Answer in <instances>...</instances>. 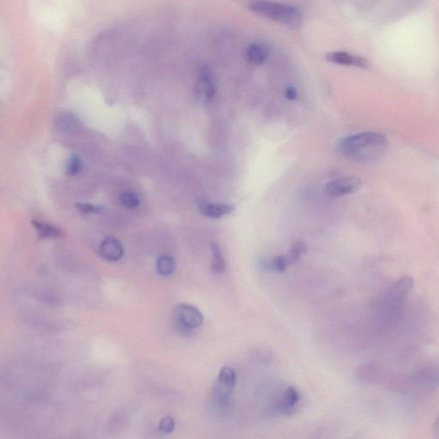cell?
Instances as JSON below:
<instances>
[{
  "instance_id": "cell-1",
  "label": "cell",
  "mask_w": 439,
  "mask_h": 439,
  "mask_svg": "<svg viewBox=\"0 0 439 439\" xmlns=\"http://www.w3.org/2000/svg\"><path fill=\"white\" fill-rule=\"evenodd\" d=\"M389 142L383 134L365 131L342 139L339 149L342 155L358 163H373L386 155Z\"/></svg>"
},
{
  "instance_id": "cell-2",
  "label": "cell",
  "mask_w": 439,
  "mask_h": 439,
  "mask_svg": "<svg viewBox=\"0 0 439 439\" xmlns=\"http://www.w3.org/2000/svg\"><path fill=\"white\" fill-rule=\"evenodd\" d=\"M248 6L252 13L285 26L299 28L302 24V13L294 6L273 0H250Z\"/></svg>"
},
{
  "instance_id": "cell-3",
  "label": "cell",
  "mask_w": 439,
  "mask_h": 439,
  "mask_svg": "<svg viewBox=\"0 0 439 439\" xmlns=\"http://www.w3.org/2000/svg\"><path fill=\"white\" fill-rule=\"evenodd\" d=\"M237 383L235 371L230 367H223L219 372L212 388V398L220 407H226L231 401Z\"/></svg>"
},
{
  "instance_id": "cell-4",
  "label": "cell",
  "mask_w": 439,
  "mask_h": 439,
  "mask_svg": "<svg viewBox=\"0 0 439 439\" xmlns=\"http://www.w3.org/2000/svg\"><path fill=\"white\" fill-rule=\"evenodd\" d=\"M174 323L183 332H192L204 323V315L196 306L179 304L174 310Z\"/></svg>"
},
{
  "instance_id": "cell-5",
  "label": "cell",
  "mask_w": 439,
  "mask_h": 439,
  "mask_svg": "<svg viewBox=\"0 0 439 439\" xmlns=\"http://www.w3.org/2000/svg\"><path fill=\"white\" fill-rule=\"evenodd\" d=\"M413 287V280L411 276H404L395 281L383 296V306H388L389 309L399 308Z\"/></svg>"
},
{
  "instance_id": "cell-6",
  "label": "cell",
  "mask_w": 439,
  "mask_h": 439,
  "mask_svg": "<svg viewBox=\"0 0 439 439\" xmlns=\"http://www.w3.org/2000/svg\"><path fill=\"white\" fill-rule=\"evenodd\" d=\"M217 93V83L211 69L203 67L200 69L195 85V94L197 100L203 103H208L214 100Z\"/></svg>"
},
{
  "instance_id": "cell-7",
  "label": "cell",
  "mask_w": 439,
  "mask_h": 439,
  "mask_svg": "<svg viewBox=\"0 0 439 439\" xmlns=\"http://www.w3.org/2000/svg\"><path fill=\"white\" fill-rule=\"evenodd\" d=\"M362 182L360 179L347 176L334 179L325 185V193L331 199H340L360 191Z\"/></svg>"
},
{
  "instance_id": "cell-8",
  "label": "cell",
  "mask_w": 439,
  "mask_h": 439,
  "mask_svg": "<svg viewBox=\"0 0 439 439\" xmlns=\"http://www.w3.org/2000/svg\"><path fill=\"white\" fill-rule=\"evenodd\" d=\"M326 60L329 63L345 65V67H354L365 69L370 67V63L367 60L358 55L351 54L342 51H336L326 54Z\"/></svg>"
},
{
  "instance_id": "cell-9",
  "label": "cell",
  "mask_w": 439,
  "mask_h": 439,
  "mask_svg": "<svg viewBox=\"0 0 439 439\" xmlns=\"http://www.w3.org/2000/svg\"><path fill=\"white\" fill-rule=\"evenodd\" d=\"M270 47L265 42H258L251 44L245 51V58L248 63L260 65L268 60Z\"/></svg>"
},
{
  "instance_id": "cell-10",
  "label": "cell",
  "mask_w": 439,
  "mask_h": 439,
  "mask_svg": "<svg viewBox=\"0 0 439 439\" xmlns=\"http://www.w3.org/2000/svg\"><path fill=\"white\" fill-rule=\"evenodd\" d=\"M199 210L206 217L218 219L232 213L234 207L232 204H213L202 199L199 202Z\"/></svg>"
},
{
  "instance_id": "cell-11",
  "label": "cell",
  "mask_w": 439,
  "mask_h": 439,
  "mask_svg": "<svg viewBox=\"0 0 439 439\" xmlns=\"http://www.w3.org/2000/svg\"><path fill=\"white\" fill-rule=\"evenodd\" d=\"M100 252L102 257L107 260L117 262L122 258L124 248L122 244L115 238L108 237L101 243Z\"/></svg>"
},
{
  "instance_id": "cell-12",
  "label": "cell",
  "mask_w": 439,
  "mask_h": 439,
  "mask_svg": "<svg viewBox=\"0 0 439 439\" xmlns=\"http://www.w3.org/2000/svg\"><path fill=\"white\" fill-rule=\"evenodd\" d=\"M299 400H301V396H299V391L295 387H288L284 391L281 400L278 402V411L283 413H290L295 411Z\"/></svg>"
},
{
  "instance_id": "cell-13",
  "label": "cell",
  "mask_w": 439,
  "mask_h": 439,
  "mask_svg": "<svg viewBox=\"0 0 439 439\" xmlns=\"http://www.w3.org/2000/svg\"><path fill=\"white\" fill-rule=\"evenodd\" d=\"M413 380L430 389H439V367L418 372L413 376Z\"/></svg>"
},
{
  "instance_id": "cell-14",
  "label": "cell",
  "mask_w": 439,
  "mask_h": 439,
  "mask_svg": "<svg viewBox=\"0 0 439 439\" xmlns=\"http://www.w3.org/2000/svg\"><path fill=\"white\" fill-rule=\"evenodd\" d=\"M308 251V247L305 241L296 240L295 242L291 245L290 249L286 255L287 261L288 265H295L301 260L303 256H305Z\"/></svg>"
},
{
  "instance_id": "cell-15",
  "label": "cell",
  "mask_w": 439,
  "mask_h": 439,
  "mask_svg": "<svg viewBox=\"0 0 439 439\" xmlns=\"http://www.w3.org/2000/svg\"><path fill=\"white\" fill-rule=\"evenodd\" d=\"M33 225H34L36 231H38V236L42 239H49V238H58L63 235V232L56 226L49 224V223L33 221Z\"/></svg>"
},
{
  "instance_id": "cell-16",
  "label": "cell",
  "mask_w": 439,
  "mask_h": 439,
  "mask_svg": "<svg viewBox=\"0 0 439 439\" xmlns=\"http://www.w3.org/2000/svg\"><path fill=\"white\" fill-rule=\"evenodd\" d=\"M212 262L211 270L215 274H222L225 272L226 263L222 257L221 248L217 242L211 243Z\"/></svg>"
},
{
  "instance_id": "cell-17",
  "label": "cell",
  "mask_w": 439,
  "mask_h": 439,
  "mask_svg": "<svg viewBox=\"0 0 439 439\" xmlns=\"http://www.w3.org/2000/svg\"><path fill=\"white\" fill-rule=\"evenodd\" d=\"M157 272L162 276H169L176 270V262L171 256L163 255L158 258L156 263Z\"/></svg>"
},
{
  "instance_id": "cell-18",
  "label": "cell",
  "mask_w": 439,
  "mask_h": 439,
  "mask_svg": "<svg viewBox=\"0 0 439 439\" xmlns=\"http://www.w3.org/2000/svg\"><path fill=\"white\" fill-rule=\"evenodd\" d=\"M120 203L127 208H135L138 206L139 199L136 194L131 192H126L120 194Z\"/></svg>"
},
{
  "instance_id": "cell-19",
  "label": "cell",
  "mask_w": 439,
  "mask_h": 439,
  "mask_svg": "<svg viewBox=\"0 0 439 439\" xmlns=\"http://www.w3.org/2000/svg\"><path fill=\"white\" fill-rule=\"evenodd\" d=\"M81 170V160L78 156H72L69 158L67 167V174L69 176H74Z\"/></svg>"
},
{
  "instance_id": "cell-20",
  "label": "cell",
  "mask_w": 439,
  "mask_h": 439,
  "mask_svg": "<svg viewBox=\"0 0 439 439\" xmlns=\"http://www.w3.org/2000/svg\"><path fill=\"white\" fill-rule=\"evenodd\" d=\"M159 431L164 434L173 433L175 428L174 420L171 416L164 417L159 423Z\"/></svg>"
},
{
  "instance_id": "cell-21",
  "label": "cell",
  "mask_w": 439,
  "mask_h": 439,
  "mask_svg": "<svg viewBox=\"0 0 439 439\" xmlns=\"http://www.w3.org/2000/svg\"><path fill=\"white\" fill-rule=\"evenodd\" d=\"M272 269L276 272H284L288 265L286 256H276L272 261Z\"/></svg>"
},
{
  "instance_id": "cell-22",
  "label": "cell",
  "mask_w": 439,
  "mask_h": 439,
  "mask_svg": "<svg viewBox=\"0 0 439 439\" xmlns=\"http://www.w3.org/2000/svg\"><path fill=\"white\" fill-rule=\"evenodd\" d=\"M76 207L78 208V210L86 214H100L103 210L101 207L94 206L90 204L78 203L76 204Z\"/></svg>"
},
{
  "instance_id": "cell-23",
  "label": "cell",
  "mask_w": 439,
  "mask_h": 439,
  "mask_svg": "<svg viewBox=\"0 0 439 439\" xmlns=\"http://www.w3.org/2000/svg\"><path fill=\"white\" fill-rule=\"evenodd\" d=\"M285 96H286V98L288 99L289 101H295L298 97L297 90H296L294 87H288L286 91H285Z\"/></svg>"
},
{
  "instance_id": "cell-24",
  "label": "cell",
  "mask_w": 439,
  "mask_h": 439,
  "mask_svg": "<svg viewBox=\"0 0 439 439\" xmlns=\"http://www.w3.org/2000/svg\"><path fill=\"white\" fill-rule=\"evenodd\" d=\"M433 433L438 438H439V415L437 417L436 420L433 424Z\"/></svg>"
}]
</instances>
